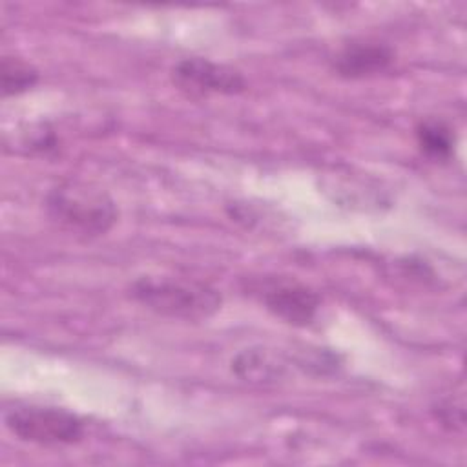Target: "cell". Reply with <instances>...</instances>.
Wrapping results in <instances>:
<instances>
[{
	"instance_id": "obj_6",
	"label": "cell",
	"mask_w": 467,
	"mask_h": 467,
	"mask_svg": "<svg viewBox=\"0 0 467 467\" xmlns=\"http://www.w3.org/2000/svg\"><path fill=\"white\" fill-rule=\"evenodd\" d=\"M392 62L390 46L378 40H352L334 57L332 67L343 78H365L383 73Z\"/></svg>"
},
{
	"instance_id": "obj_1",
	"label": "cell",
	"mask_w": 467,
	"mask_h": 467,
	"mask_svg": "<svg viewBox=\"0 0 467 467\" xmlns=\"http://www.w3.org/2000/svg\"><path fill=\"white\" fill-rule=\"evenodd\" d=\"M44 206L60 230L84 239L108 234L119 217L115 201L100 186L78 179L55 184Z\"/></svg>"
},
{
	"instance_id": "obj_7",
	"label": "cell",
	"mask_w": 467,
	"mask_h": 467,
	"mask_svg": "<svg viewBox=\"0 0 467 467\" xmlns=\"http://www.w3.org/2000/svg\"><path fill=\"white\" fill-rule=\"evenodd\" d=\"M232 370L244 381L270 383L281 376L283 367L263 348H246L232 359Z\"/></svg>"
},
{
	"instance_id": "obj_2",
	"label": "cell",
	"mask_w": 467,
	"mask_h": 467,
	"mask_svg": "<svg viewBox=\"0 0 467 467\" xmlns=\"http://www.w3.org/2000/svg\"><path fill=\"white\" fill-rule=\"evenodd\" d=\"M130 296L159 316L184 321H204L223 305L213 286L173 275H142L130 285Z\"/></svg>"
},
{
	"instance_id": "obj_9",
	"label": "cell",
	"mask_w": 467,
	"mask_h": 467,
	"mask_svg": "<svg viewBox=\"0 0 467 467\" xmlns=\"http://www.w3.org/2000/svg\"><path fill=\"white\" fill-rule=\"evenodd\" d=\"M2 95H20L38 82V71L29 62L16 57H4L0 66Z\"/></svg>"
},
{
	"instance_id": "obj_8",
	"label": "cell",
	"mask_w": 467,
	"mask_h": 467,
	"mask_svg": "<svg viewBox=\"0 0 467 467\" xmlns=\"http://www.w3.org/2000/svg\"><path fill=\"white\" fill-rule=\"evenodd\" d=\"M416 140L421 153L432 161L451 159L456 144L454 131L445 122L434 119L421 120L416 126Z\"/></svg>"
},
{
	"instance_id": "obj_5",
	"label": "cell",
	"mask_w": 467,
	"mask_h": 467,
	"mask_svg": "<svg viewBox=\"0 0 467 467\" xmlns=\"http://www.w3.org/2000/svg\"><path fill=\"white\" fill-rule=\"evenodd\" d=\"M257 292L265 308L292 327L310 325L321 305L312 288L294 279H270Z\"/></svg>"
},
{
	"instance_id": "obj_3",
	"label": "cell",
	"mask_w": 467,
	"mask_h": 467,
	"mask_svg": "<svg viewBox=\"0 0 467 467\" xmlns=\"http://www.w3.org/2000/svg\"><path fill=\"white\" fill-rule=\"evenodd\" d=\"M7 431L22 441L36 445H73L84 436V421L60 407L20 405L5 412Z\"/></svg>"
},
{
	"instance_id": "obj_4",
	"label": "cell",
	"mask_w": 467,
	"mask_h": 467,
	"mask_svg": "<svg viewBox=\"0 0 467 467\" xmlns=\"http://www.w3.org/2000/svg\"><path fill=\"white\" fill-rule=\"evenodd\" d=\"M170 78L171 84L188 99L237 95L246 89V78L239 69L202 57L181 58L173 64Z\"/></svg>"
},
{
	"instance_id": "obj_10",
	"label": "cell",
	"mask_w": 467,
	"mask_h": 467,
	"mask_svg": "<svg viewBox=\"0 0 467 467\" xmlns=\"http://www.w3.org/2000/svg\"><path fill=\"white\" fill-rule=\"evenodd\" d=\"M434 416L449 431L462 432L465 427V409H463L462 396L458 400L445 398V400L438 401L434 407Z\"/></svg>"
}]
</instances>
